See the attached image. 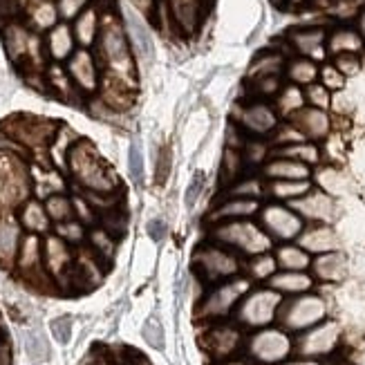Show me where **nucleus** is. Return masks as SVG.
<instances>
[{
    "label": "nucleus",
    "instance_id": "f257e3e1",
    "mask_svg": "<svg viewBox=\"0 0 365 365\" xmlns=\"http://www.w3.org/2000/svg\"><path fill=\"white\" fill-rule=\"evenodd\" d=\"M70 164L74 168V175L86 186L97 188L101 193H108V190L113 188V178H110V173L101 166L99 157L94 153H83L81 148H74L70 153Z\"/></svg>",
    "mask_w": 365,
    "mask_h": 365
},
{
    "label": "nucleus",
    "instance_id": "f03ea898",
    "mask_svg": "<svg viewBox=\"0 0 365 365\" xmlns=\"http://www.w3.org/2000/svg\"><path fill=\"white\" fill-rule=\"evenodd\" d=\"M99 47H101V56L108 66H113L117 70H128L130 54H128V45H125V38L119 27H115V25L103 27L99 34Z\"/></svg>",
    "mask_w": 365,
    "mask_h": 365
},
{
    "label": "nucleus",
    "instance_id": "7ed1b4c3",
    "mask_svg": "<svg viewBox=\"0 0 365 365\" xmlns=\"http://www.w3.org/2000/svg\"><path fill=\"white\" fill-rule=\"evenodd\" d=\"M292 121L300 135L312 139L325 137L329 130V119L321 108H300L298 113L292 115Z\"/></svg>",
    "mask_w": 365,
    "mask_h": 365
},
{
    "label": "nucleus",
    "instance_id": "20e7f679",
    "mask_svg": "<svg viewBox=\"0 0 365 365\" xmlns=\"http://www.w3.org/2000/svg\"><path fill=\"white\" fill-rule=\"evenodd\" d=\"M123 19H125V27H128V34H130L133 45H135L137 56H139L141 61H144V63L153 61V56H155V47H153L150 31H148V27L144 25V21H141L130 7H125Z\"/></svg>",
    "mask_w": 365,
    "mask_h": 365
},
{
    "label": "nucleus",
    "instance_id": "39448f33",
    "mask_svg": "<svg viewBox=\"0 0 365 365\" xmlns=\"http://www.w3.org/2000/svg\"><path fill=\"white\" fill-rule=\"evenodd\" d=\"M264 222H267V227L274 233H278L280 237H294L300 229H303L300 217L287 209H282V206H269L264 211Z\"/></svg>",
    "mask_w": 365,
    "mask_h": 365
},
{
    "label": "nucleus",
    "instance_id": "423d86ee",
    "mask_svg": "<svg viewBox=\"0 0 365 365\" xmlns=\"http://www.w3.org/2000/svg\"><path fill=\"white\" fill-rule=\"evenodd\" d=\"M70 74L83 90L97 88V66L88 50H78L70 61Z\"/></svg>",
    "mask_w": 365,
    "mask_h": 365
},
{
    "label": "nucleus",
    "instance_id": "0eeeda50",
    "mask_svg": "<svg viewBox=\"0 0 365 365\" xmlns=\"http://www.w3.org/2000/svg\"><path fill=\"white\" fill-rule=\"evenodd\" d=\"M289 38H292V45L296 47V50L300 54H305L307 58L323 54L325 29H321V27H303V29H296Z\"/></svg>",
    "mask_w": 365,
    "mask_h": 365
},
{
    "label": "nucleus",
    "instance_id": "6e6552de",
    "mask_svg": "<svg viewBox=\"0 0 365 365\" xmlns=\"http://www.w3.org/2000/svg\"><path fill=\"white\" fill-rule=\"evenodd\" d=\"M240 121H242L245 128H249L251 133L262 135V133H269L276 125V115L272 113V108H269V106L258 103V106L245 108V113L240 115Z\"/></svg>",
    "mask_w": 365,
    "mask_h": 365
},
{
    "label": "nucleus",
    "instance_id": "1a4fd4ad",
    "mask_svg": "<svg viewBox=\"0 0 365 365\" xmlns=\"http://www.w3.org/2000/svg\"><path fill=\"white\" fill-rule=\"evenodd\" d=\"M267 175L276 180H307L309 170L303 162L282 157V160H276L267 166Z\"/></svg>",
    "mask_w": 365,
    "mask_h": 365
},
{
    "label": "nucleus",
    "instance_id": "9d476101",
    "mask_svg": "<svg viewBox=\"0 0 365 365\" xmlns=\"http://www.w3.org/2000/svg\"><path fill=\"white\" fill-rule=\"evenodd\" d=\"M361 47H363V38L352 27H341L329 36V50L334 54H356Z\"/></svg>",
    "mask_w": 365,
    "mask_h": 365
},
{
    "label": "nucleus",
    "instance_id": "9b49d317",
    "mask_svg": "<svg viewBox=\"0 0 365 365\" xmlns=\"http://www.w3.org/2000/svg\"><path fill=\"white\" fill-rule=\"evenodd\" d=\"M287 339L280 336L278 331H267V334H262L258 341H256V354L267 359V361H276L280 356H284V352H287Z\"/></svg>",
    "mask_w": 365,
    "mask_h": 365
},
{
    "label": "nucleus",
    "instance_id": "f8f14e48",
    "mask_svg": "<svg viewBox=\"0 0 365 365\" xmlns=\"http://www.w3.org/2000/svg\"><path fill=\"white\" fill-rule=\"evenodd\" d=\"M321 70L316 68V63L312 58H296L289 63L287 68V76L296 86H309V83H316V78H319Z\"/></svg>",
    "mask_w": 365,
    "mask_h": 365
},
{
    "label": "nucleus",
    "instance_id": "ddd939ff",
    "mask_svg": "<svg viewBox=\"0 0 365 365\" xmlns=\"http://www.w3.org/2000/svg\"><path fill=\"white\" fill-rule=\"evenodd\" d=\"M296 209H300L309 217H329L334 204H331V200L323 193H312L300 202H296Z\"/></svg>",
    "mask_w": 365,
    "mask_h": 365
},
{
    "label": "nucleus",
    "instance_id": "4468645a",
    "mask_svg": "<svg viewBox=\"0 0 365 365\" xmlns=\"http://www.w3.org/2000/svg\"><path fill=\"white\" fill-rule=\"evenodd\" d=\"M47 50L56 61H63L70 52H72V34L68 25H56L50 34V41H47Z\"/></svg>",
    "mask_w": 365,
    "mask_h": 365
},
{
    "label": "nucleus",
    "instance_id": "2eb2a0df",
    "mask_svg": "<svg viewBox=\"0 0 365 365\" xmlns=\"http://www.w3.org/2000/svg\"><path fill=\"white\" fill-rule=\"evenodd\" d=\"M274 305H276V296L272 294H260L251 300L247 305V316L251 323H264L272 319V312H274Z\"/></svg>",
    "mask_w": 365,
    "mask_h": 365
},
{
    "label": "nucleus",
    "instance_id": "dca6fc26",
    "mask_svg": "<svg viewBox=\"0 0 365 365\" xmlns=\"http://www.w3.org/2000/svg\"><path fill=\"white\" fill-rule=\"evenodd\" d=\"M323 314V305L319 300H300L294 307V314H292V325L294 327H303V325H309L314 323L319 316Z\"/></svg>",
    "mask_w": 365,
    "mask_h": 365
},
{
    "label": "nucleus",
    "instance_id": "f3484780",
    "mask_svg": "<svg viewBox=\"0 0 365 365\" xmlns=\"http://www.w3.org/2000/svg\"><path fill=\"white\" fill-rule=\"evenodd\" d=\"M25 352L31 361H45L50 359V345L38 329H29L25 334Z\"/></svg>",
    "mask_w": 365,
    "mask_h": 365
},
{
    "label": "nucleus",
    "instance_id": "a211bd4d",
    "mask_svg": "<svg viewBox=\"0 0 365 365\" xmlns=\"http://www.w3.org/2000/svg\"><path fill=\"white\" fill-rule=\"evenodd\" d=\"M99 29H97V16H94V9H86L76 21V38L83 45H90L94 38H97Z\"/></svg>",
    "mask_w": 365,
    "mask_h": 365
},
{
    "label": "nucleus",
    "instance_id": "6ab92c4d",
    "mask_svg": "<svg viewBox=\"0 0 365 365\" xmlns=\"http://www.w3.org/2000/svg\"><path fill=\"white\" fill-rule=\"evenodd\" d=\"M278 155L289 157V160H298V162H319V150H316L312 144H305V141H296V144H287L278 150Z\"/></svg>",
    "mask_w": 365,
    "mask_h": 365
},
{
    "label": "nucleus",
    "instance_id": "aec40b11",
    "mask_svg": "<svg viewBox=\"0 0 365 365\" xmlns=\"http://www.w3.org/2000/svg\"><path fill=\"white\" fill-rule=\"evenodd\" d=\"M272 190L278 197H303L309 190V182L307 180H280L272 186Z\"/></svg>",
    "mask_w": 365,
    "mask_h": 365
},
{
    "label": "nucleus",
    "instance_id": "412c9836",
    "mask_svg": "<svg viewBox=\"0 0 365 365\" xmlns=\"http://www.w3.org/2000/svg\"><path fill=\"white\" fill-rule=\"evenodd\" d=\"M303 103H305V94L300 92L296 86L284 88L282 94H280V101H278L280 113H284V115H294V113H298V110L303 108Z\"/></svg>",
    "mask_w": 365,
    "mask_h": 365
},
{
    "label": "nucleus",
    "instance_id": "4be33fe9",
    "mask_svg": "<svg viewBox=\"0 0 365 365\" xmlns=\"http://www.w3.org/2000/svg\"><path fill=\"white\" fill-rule=\"evenodd\" d=\"M128 170L137 184L144 182V153H141L139 141H133L128 148Z\"/></svg>",
    "mask_w": 365,
    "mask_h": 365
},
{
    "label": "nucleus",
    "instance_id": "5701e85b",
    "mask_svg": "<svg viewBox=\"0 0 365 365\" xmlns=\"http://www.w3.org/2000/svg\"><path fill=\"white\" fill-rule=\"evenodd\" d=\"M141 334H144L148 345L157 347V350H164V327H162V323H160L157 316H153V319L146 321L144 329H141Z\"/></svg>",
    "mask_w": 365,
    "mask_h": 365
},
{
    "label": "nucleus",
    "instance_id": "b1692460",
    "mask_svg": "<svg viewBox=\"0 0 365 365\" xmlns=\"http://www.w3.org/2000/svg\"><path fill=\"white\" fill-rule=\"evenodd\" d=\"M309 249H316V251H325L329 247H334V235H331V231L327 229H316L312 231L305 240H303Z\"/></svg>",
    "mask_w": 365,
    "mask_h": 365
},
{
    "label": "nucleus",
    "instance_id": "393cba45",
    "mask_svg": "<svg viewBox=\"0 0 365 365\" xmlns=\"http://www.w3.org/2000/svg\"><path fill=\"white\" fill-rule=\"evenodd\" d=\"M274 284H276L278 289L298 292V289H307L309 287V278L307 276H300V274H284V276H278L274 280Z\"/></svg>",
    "mask_w": 365,
    "mask_h": 365
},
{
    "label": "nucleus",
    "instance_id": "a878e982",
    "mask_svg": "<svg viewBox=\"0 0 365 365\" xmlns=\"http://www.w3.org/2000/svg\"><path fill=\"white\" fill-rule=\"evenodd\" d=\"M305 99L314 106V108H327L329 106V90L323 83H309L305 90Z\"/></svg>",
    "mask_w": 365,
    "mask_h": 365
},
{
    "label": "nucleus",
    "instance_id": "bb28decb",
    "mask_svg": "<svg viewBox=\"0 0 365 365\" xmlns=\"http://www.w3.org/2000/svg\"><path fill=\"white\" fill-rule=\"evenodd\" d=\"M23 220H25V225L29 229H45V225H47V215L41 209V204H36V202H29L27 204Z\"/></svg>",
    "mask_w": 365,
    "mask_h": 365
},
{
    "label": "nucleus",
    "instance_id": "cd10ccee",
    "mask_svg": "<svg viewBox=\"0 0 365 365\" xmlns=\"http://www.w3.org/2000/svg\"><path fill=\"white\" fill-rule=\"evenodd\" d=\"M16 240H19V231L14 225H0V253L3 256H11L16 249Z\"/></svg>",
    "mask_w": 365,
    "mask_h": 365
},
{
    "label": "nucleus",
    "instance_id": "c85d7f7f",
    "mask_svg": "<svg viewBox=\"0 0 365 365\" xmlns=\"http://www.w3.org/2000/svg\"><path fill=\"white\" fill-rule=\"evenodd\" d=\"M50 327H52L54 339L61 345L70 343V339H72V319H70V316H61V319H54Z\"/></svg>",
    "mask_w": 365,
    "mask_h": 365
},
{
    "label": "nucleus",
    "instance_id": "c756f323",
    "mask_svg": "<svg viewBox=\"0 0 365 365\" xmlns=\"http://www.w3.org/2000/svg\"><path fill=\"white\" fill-rule=\"evenodd\" d=\"M70 202L63 197V195H52L47 200V215H52L54 220H63V217H70Z\"/></svg>",
    "mask_w": 365,
    "mask_h": 365
},
{
    "label": "nucleus",
    "instance_id": "7c9ffc66",
    "mask_svg": "<svg viewBox=\"0 0 365 365\" xmlns=\"http://www.w3.org/2000/svg\"><path fill=\"white\" fill-rule=\"evenodd\" d=\"M321 83L327 88V90H339V88H343V74H341V70L336 68V66H325L323 70H321Z\"/></svg>",
    "mask_w": 365,
    "mask_h": 365
},
{
    "label": "nucleus",
    "instance_id": "2f4dec72",
    "mask_svg": "<svg viewBox=\"0 0 365 365\" xmlns=\"http://www.w3.org/2000/svg\"><path fill=\"white\" fill-rule=\"evenodd\" d=\"M280 262L289 269H303L307 264V256L298 249H282L280 251Z\"/></svg>",
    "mask_w": 365,
    "mask_h": 365
},
{
    "label": "nucleus",
    "instance_id": "473e14b6",
    "mask_svg": "<svg viewBox=\"0 0 365 365\" xmlns=\"http://www.w3.org/2000/svg\"><path fill=\"white\" fill-rule=\"evenodd\" d=\"M334 66L341 70V74H343V76H350V74L359 72L361 61H359V56H356V54H336Z\"/></svg>",
    "mask_w": 365,
    "mask_h": 365
},
{
    "label": "nucleus",
    "instance_id": "72a5a7b5",
    "mask_svg": "<svg viewBox=\"0 0 365 365\" xmlns=\"http://www.w3.org/2000/svg\"><path fill=\"white\" fill-rule=\"evenodd\" d=\"M256 211V202L251 200H240V202H231L227 204L225 209H222L217 215H247V213H253Z\"/></svg>",
    "mask_w": 365,
    "mask_h": 365
},
{
    "label": "nucleus",
    "instance_id": "f704fd0d",
    "mask_svg": "<svg viewBox=\"0 0 365 365\" xmlns=\"http://www.w3.org/2000/svg\"><path fill=\"white\" fill-rule=\"evenodd\" d=\"M86 5H88V0H61L58 11L61 16H66V19H72V16L81 14Z\"/></svg>",
    "mask_w": 365,
    "mask_h": 365
},
{
    "label": "nucleus",
    "instance_id": "c9c22d12",
    "mask_svg": "<svg viewBox=\"0 0 365 365\" xmlns=\"http://www.w3.org/2000/svg\"><path fill=\"white\" fill-rule=\"evenodd\" d=\"M146 231H148V235H150V240L162 242L164 237H166V233H168V227H166V222H164V220H150V222H148V227H146Z\"/></svg>",
    "mask_w": 365,
    "mask_h": 365
},
{
    "label": "nucleus",
    "instance_id": "e433bc0d",
    "mask_svg": "<svg viewBox=\"0 0 365 365\" xmlns=\"http://www.w3.org/2000/svg\"><path fill=\"white\" fill-rule=\"evenodd\" d=\"M202 186H204V175H202V173H197V175L193 178V182H190V186H188V193H186V204H188V206L197 200Z\"/></svg>",
    "mask_w": 365,
    "mask_h": 365
},
{
    "label": "nucleus",
    "instance_id": "4c0bfd02",
    "mask_svg": "<svg viewBox=\"0 0 365 365\" xmlns=\"http://www.w3.org/2000/svg\"><path fill=\"white\" fill-rule=\"evenodd\" d=\"M168 160H170L168 148H164V150H162V155H160V180H166V173H168Z\"/></svg>",
    "mask_w": 365,
    "mask_h": 365
},
{
    "label": "nucleus",
    "instance_id": "58836bf2",
    "mask_svg": "<svg viewBox=\"0 0 365 365\" xmlns=\"http://www.w3.org/2000/svg\"><path fill=\"white\" fill-rule=\"evenodd\" d=\"M258 182H247V184H240L237 186L233 193H258Z\"/></svg>",
    "mask_w": 365,
    "mask_h": 365
},
{
    "label": "nucleus",
    "instance_id": "ea45409f",
    "mask_svg": "<svg viewBox=\"0 0 365 365\" xmlns=\"http://www.w3.org/2000/svg\"><path fill=\"white\" fill-rule=\"evenodd\" d=\"M361 27H363V29H365V9H363V11H361Z\"/></svg>",
    "mask_w": 365,
    "mask_h": 365
}]
</instances>
